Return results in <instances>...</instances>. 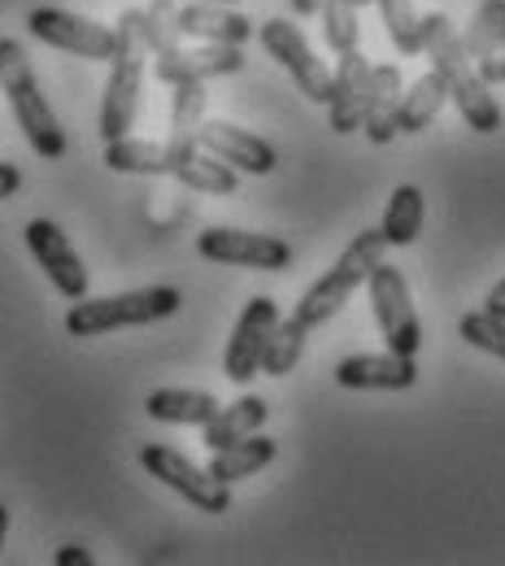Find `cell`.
I'll list each match as a JSON object with an SVG mask.
<instances>
[{
	"label": "cell",
	"mask_w": 505,
	"mask_h": 566,
	"mask_svg": "<svg viewBox=\"0 0 505 566\" xmlns=\"http://www.w3.org/2000/svg\"><path fill=\"white\" fill-rule=\"evenodd\" d=\"M114 31H118V44H114V57H109V83H105V101H101V140L105 144L131 136V127L140 118L145 71L152 62L140 9H127L114 22Z\"/></svg>",
	"instance_id": "1"
},
{
	"label": "cell",
	"mask_w": 505,
	"mask_h": 566,
	"mask_svg": "<svg viewBox=\"0 0 505 566\" xmlns=\"http://www.w3.org/2000/svg\"><path fill=\"white\" fill-rule=\"evenodd\" d=\"M0 92H4V101H9V109H13V118H18L27 144H31L40 157L57 161V157L66 153L62 118H57L53 105L44 101L35 66H31L22 40H13V35H0Z\"/></svg>",
	"instance_id": "2"
},
{
	"label": "cell",
	"mask_w": 505,
	"mask_h": 566,
	"mask_svg": "<svg viewBox=\"0 0 505 566\" xmlns=\"http://www.w3.org/2000/svg\"><path fill=\"white\" fill-rule=\"evenodd\" d=\"M183 305V292L170 283H152L118 296H78L66 310V332L74 340H96L105 332H127V327H148L175 318Z\"/></svg>",
	"instance_id": "3"
},
{
	"label": "cell",
	"mask_w": 505,
	"mask_h": 566,
	"mask_svg": "<svg viewBox=\"0 0 505 566\" xmlns=\"http://www.w3.org/2000/svg\"><path fill=\"white\" fill-rule=\"evenodd\" d=\"M383 249H388V240H383V231L379 227H366L358 231L354 240H349V249L332 262V271L323 275V280H314L305 292H301V301H296V323L301 327H323V323H332L345 305H349V296L358 292L361 283L370 280V271L383 262Z\"/></svg>",
	"instance_id": "4"
},
{
	"label": "cell",
	"mask_w": 505,
	"mask_h": 566,
	"mask_svg": "<svg viewBox=\"0 0 505 566\" xmlns=\"http://www.w3.org/2000/svg\"><path fill=\"white\" fill-rule=\"evenodd\" d=\"M140 467L152 480H161L170 493H179L188 505H197L201 514H227L231 510V484H222L210 475V467L201 471L188 453L170 449V444H140Z\"/></svg>",
	"instance_id": "5"
},
{
	"label": "cell",
	"mask_w": 505,
	"mask_h": 566,
	"mask_svg": "<svg viewBox=\"0 0 505 566\" xmlns=\"http://www.w3.org/2000/svg\"><path fill=\"white\" fill-rule=\"evenodd\" d=\"M370 310H375V323H379V336L388 340L392 354H419L423 349V323H419V310L410 301V283L397 266L379 262L370 271Z\"/></svg>",
	"instance_id": "6"
},
{
	"label": "cell",
	"mask_w": 505,
	"mask_h": 566,
	"mask_svg": "<svg viewBox=\"0 0 505 566\" xmlns=\"http://www.w3.org/2000/svg\"><path fill=\"white\" fill-rule=\"evenodd\" d=\"M27 31L49 44V49H62V53H74L83 62H109L114 57V44H118V31L114 27H101L83 13H71V9H57V4H40L27 13Z\"/></svg>",
	"instance_id": "7"
},
{
	"label": "cell",
	"mask_w": 505,
	"mask_h": 566,
	"mask_svg": "<svg viewBox=\"0 0 505 566\" xmlns=\"http://www.w3.org/2000/svg\"><path fill=\"white\" fill-rule=\"evenodd\" d=\"M257 40H262L266 57L288 71V78L301 87L305 101L327 105V96H332V71H327V62H318V53L305 44V35H301V27H296L292 18H266V22L257 27Z\"/></svg>",
	"instance_id": "8"
},
{
	"label": "cell",
	"mask_w": 505,
	"mask_h": 566,
	"mask_svg": "<svg viewBox=\"0 0 505 566\" xmlns=\"http://www.w3.org/2000/svg\"><path fill=\"white\" fill-rule=\"evenodd\" d=\"M197 253L218 266H244V271H288L292 244L266 231H240V227H206L197 235Z\"/></svg>",
	"instance_id": "9"
},
{
	"label": "cell",
	"mask_w": 505,
	"mask_h": 566,
	"mask_svg": "<svg viewBox=\"0 0 505 566\" xmlns=\"http://www.w3.org/2000/svg\"><path fill=\"white\" fill-rule=\"evenodd\" d=\"M275 327H280V305L271 296H249V305L240 310V318L231 327L227 354H222V375L231 384H249L262 375V357H266Z\"/></svg>",
	"instance_id": "10"
},
{
	"label": "cell",
	"mask_w": 505,
	"mask_h": 566,
	"mask_svg": "<svg viewBox=\"0 0 505 566\" xmlns=\"http://www.w3.org/2000/svg\"><path fill=\"white\" fill-rule=\"evenodd\" d=\"M432 71H440L449 78V101L457 105L462 123H466L475 136H497V132H502L505 114H502V105H497V96H493V83L480 74L475 57H471L466 49H457L453 57H444Z\"/></svg>",
	"instance_id": "11"
},
{
	"label": "cell",
	"mask_w": 505,
	"mask_h": 566,
	"mask_svg": "<svg viewBox=\"0 0 505 566\" xmlns=\"http://www.w3.org/2000/svg\"><path fill=\"white\" fill-rule=\"evenodd\" d=\"M22 240H27V253L35 258V266L49 275V283H53L66 301L87 296V271H83V258L74 253L71 235H66L53 218H31V222L22 227Z\"/></svg>",
	"instance_id": "12"
},
{
	"label": "cell",
	"mask_w": 505,
	"mask_h": 566,
	"mask_svg": "<svg viewBox=\"0 0 505 566\" xmlns=\"http://www.w3.org/2000/svg\"><path fill=\"white\" fill-rule=\"evenodd\" d=\"M244 71V44H175V49H161L152 53V74L161 83H188V78H227V74H240Z\"/></svg>",
	"instance_id": "13"
},
{
	"label": "cell",
	"mask_w": 505,
	"mask_h": 566,
	"mask_svg": "<svg viewBox=\"0 0 505 566\" xmlns=\"http://www.w3.org/2000/svg\"><path fill=\"white\" fill-rule=\"evenodd\" d=\"M336 384L349 392H406L419 384V361L410 354H354L336 361Z\"/></svg>",
	"instance_id": "14"
},
{
	"label": "cell",
	"mask_w": 505,
	"mask_h": 566,
	"mask_svg": "<svg viewBox=\"0 0 505 566\" xmlns=\"http://www.w3.org/2000/svg\"><path fill=\"white\" fill-rule=\"evenodd\" d=\"M370 57L354 49V53H340V66L332 71V96H327V123L336 136H354L361 132V118H366V92H370Z\"/></svg>",
	"instance_id": "15"
},
{
	"label": "cell",
	"mask_w": 505,
	"mask_h": 566,
	"mask_svg": "<svg viewBox=\"0 0 505 566\" xmlns=\"http://www.w3.org/2000/svg\"><path fill=\"white\" fill-rule=\"evenodd\" d=\"M197 144L222 157L227 166H235L240 175H271L280 166V153L271 148V140H262V136H253L235 123H222V118H206Z\"/></svg>",
	"instance_id": "16"
},
{
	"label": "cell",
	"mask_w": 505,
	"mask_h": 566,
	"mask_svg": "<svg viewBox=\"0 0 505 566\" xmlns=\"http://www.w3.org/2000/svg\"><path fill=\"white\" fill-rule=\"evenodd\" d=\"M175 22L183 31V40H201V44H244L249 35H257V22H249L235 4H214V0H175Z\"/></svg>",
	"instance_id": "17"
},
{
	"label": "cell",
	"mask_w": 505,
	"mask_h": 566,
	"mask_svg": "<svg viewBox=\"0 0 505 566\" xmlns=\"http://www.w3.org/2000/svg\"><path fill=\"white\" fill-rule=\"evenodd\" d=\"M401 92H406V78L401 66L383 62V66H370V92H366V118H361V132L370 144H392L401 136L397 127V114H401Z\"/></svg>",
	"instance_id": "18"
},
{
	"label": "cell",
	"mask_w": 505,
	"mask_h": 566,
	"mask_svg": "<svg viewBox=\"0 0 505 566\" xmlns=\"http://www.w3.org/2000/svg\"><path fill=\"white\" fill-rule=\"evenodd\" d=\"M170 179H179L192 192H210V197H231L240 188V170L227 166L222 157H214L201 144H175V175Z\"/></svg>",
	"instance_id": "19"
},
{
	"label": "cell",
	"mask_w": 505,
	"mask_h": 566,
	"mask_svg": "<svg viewBox=\"0 0 505 566\" xmlns=\"http://www.w3.org/2000/svg\"><path fill=\"white\" fill-rule=\"evenodd\" d=\"M218 410H222V401L214 392H201V388H157L145 401L148 419L170 427H206Z\"/></svg>",
	"instance_id": "20"
},
{
	"label": "cell",
	"mask_w": 505,
	"mask_h": 566,
	"mask_svg": "<svg viewBox=\"0 0 505 566\" xmlns=\"http://www.w3.org/2000/svg\"><path fill=\"white\" fill-rule=\"evenodd\" d=\"M275 458H280V440L253 431V436H244V440H235V444H227V449H214V458H210V475L222 480V484H240V480L266 471Z\"/></svg>",
	"instance_id": "21"
},
{
	"label": "cell",
	"mask_w": 505,
	"mask_h": 566,
	"mask_svg": "<svg viewBox=\"0 0 505 566\" xmlns=\"http://www.w3.org/2000/svg\"><path fill=\"white\" fill-rule=\"evenodd\" d=\"M105 166L118 175H175V144L123 136L105 144Z\"/></svg>",
	"instance_id": "22"
},
{
	"label": "cell",
	"mask_w": 505,
	"mask_h": 566,
	"mask_svg": "<svg viewBox=\"0 0 505 566\" xmlns=\"http://www.w3.org/2000/svg\"><path fill=\"white\" fill-rule=\"evenodd\" d=\"M444 101H449V78H444L440 71L419 74V78L410 83V92H401V114H397L401 136H419V132H428V127L435 123V114L444 109Z\"/></svg>",
	"instance_id": "23"
},
{
	"label": "cell",
	"mask_w": 505,
	"mask_h": 566,
	"mask_svg": "<svg viewBox=\"0 0 505 566\" xmlns=\"http://www.w3.org/2000/svg\"><path fill=\"white\" fill-rule=\"evenodd\" d=\"M266 419H271V406H266L262 397H240L235 406H222L214 419L201 427V440H206L210 449H227V444H235V440L262 431Z\"/></svg>",
	"instance_id": "24"
},
{
	"label": "cell",
	"mask_w": 505,
	"mask_h": 566,
	"mask_svg": "<svg viewBox=\"0 0 505 566\" xmlns=\"http://www.w3.org/2000/svg\"><path fill=\"white\" fill-rule=\"evenodd\" d=\"M423 213H428L423 192H419L414 184H401V188L388 197V210H383V222H379L383 240H388L392 249H410V244L423 235Z\"/></svg>",
	"instance_id": "25"
},
{
	"label": "cell",
	"mask_w": 505,
	"mask_h": 566,
	"mask_svg": "<svg viewBox=\"0 0 505 566\" xmlns=\"http://www.w3.org/2000/svg\"><path fill=\"white\" fill-rule=\"evenodd\" d=\"M206 83L201 78H188V83H175V101H170V140L175 144H197L201 136V123H206Z\"/></svg>",
	"instance_id": "26"
},
{
	"label": "cell",
	"mask_w": 505,
	"mask_h": 566,
	"mask_svg": "<svg viewBox=\"0 0 505 566\" xmlns=\"http://www.w3.org/2000/svg\"><path fill=\"white\" fill-rule=\"evenodd\" d=\"M462 40H466V53L475 62H484L497 49H505V0H480V9L471 18V27L462 31Z\"/></svg>",
	"instance_id": "27"
},
{
	"label": "cell",
	"mask_w": 505,
	"mask_h": 566,
	"mask_svg": "<svg viewBox=\"0 0 505 566\" xmlns=\"http://www.w3.org/2000/svg\"><path fill=\"white\" fill-rule=\"evenodd\" d=\"M379 13H383V27H388V40L401 57H414L423 53V13L414 9V0H375Z\"/></svg>",
	"instance_id": "28"
},
{
	"label": "cell",
	"mask_w": 505,
	"mask_h": 566,
	"mask_svg": "<svg viewBox=\"0 0 505 566\" xmlns=\"http://www.w3.org/2000/svg\"><path fill=\"white\" fill-rule=\"evenodd\" d=\"M305 340H309V327H301L296 318H280V327L266 345V357H262V375H271V379L292 375L301 354H305Z\"/></svg>",
	"instance_id": "29"
},
{
	"label": "cell",
	"mask_w": 505,
	"mask_h": 566,
	"mask_svg": "<svg viewBox=\"0 0 505 566\" xmlns=\"http://www.w3.org/2000/svg\"><path fill=\"white\" fill-rule=\"evenodd\" d=\"M323 40H327V49L336 57L358 49L361 27H358V4L354 0H323Z\"/></svg>",
	"instance_id": "30"
},
{
	"label": "cell",
	"mask_w": 505,
	"mask_h": 566,
	"mask_svg": "<svg viewBox=\"0 0 505 566\" xmlns=\"http://www.w3.org/2000/svg\"><path fill=\"white\" fill-rule=\"evenodd\" d=\"M457 332H462V340H466L471 349L493 354L497 361H505V318L488 314V310H471V314H462Z\"/></svg>",
	"instance_id": "31"
},
{
	"label": "cell",
	"mask_w": 505,
	"mask_h": 566,
	"mask_svg": "<svg viewBox=\"0 0 505 566\" xmlns=\"http://www.w3.org/2000/svg\"><path fill=\"white\" fill-rule=\"evenodd\" d=\"M22 188V170L13 161H0V201H9Z\"/></svg>",
	"instance_id": "32"
},
{
	"label": "cell",
	"mask_w": 505,
	"mask_h": 566,
	"mask_svg": "<svg viewBox=\"0 0 505 566\" xmlns=\"http://www.w3.org/2000/svg\"><path fill=\"white\" fill-rule=\"evenodd\" d=\"M53 563L57 566H92V554H87L83 545H66V549L53 554Z\"/></svg>",
	"instance_id": "33"
},
{
	"label": "cell",
	"mask_w": 505,
	"mask_h": 566,
	"mask_svg": "<svg viewBox=\"0 0 505 566\" xmlns=\"http://www.w3.org/2000/svg\"><path fill=\"white\" fill-rule=\"evenodd\" d=\"M484 310L488 314H497V318H505V275L493 287H488V296H484Z\"/></svg>",
	"instance_id": "34"
},
{
	"label": "cell",
	"mask_w": 505,
	"mask_h": 566,
	"mask_svg": "<svg viewBox=\"0 0 505 566\" xmlns=\"http://www.w3.org/2000/svg\"><path fill=\"white\" fill-rule=\"evenodd\" d=\"M292 13L296 18H314V13H323V0H292Z\"/></svg>",
	"instance_id": "35"
},
{
	"label": "cell",
	"mask_w": 505,
	"mask_h": 566,
	"mask_svg": "<svg viewBox=\"0 0 505 566\" xmlns=\"http://www.w3.org/2000/svg\"><path fill=\"white\" fill-rule=\"evenodd\" d=\"M4 532H9V510L0 505V549H4Z\"/></svg>",
	"instance_id": "36"
},
{
	"label": "cell",
	"mask_w": 505,
	"mask_h": 566,
	"mask_svg": "<svg viewBox=\"0 0 505 566\" xmlns=\"http://www.w3.org/2000/svg\"><path fill=\"white\" fill-rule=\"evenodd\" d=\"M354 4H358V9H366V4H375V0H354Z\"/></svg>",
	"instance_id": "37"
},
{
	"label": "cell",
	"mask_w": 505,
	"mask_h": 566,
	"mask_svg": "<svg viewBox=\"0 0 505 566\" xmlns=\"http://www.w3.org/2000/svg\"><path fill=\"white\" fill-rule=\"evenodd\" d=\"M214 4H240V0H214Z\"/></svg>",
	"instance_id": "38"
}]
</instances>
